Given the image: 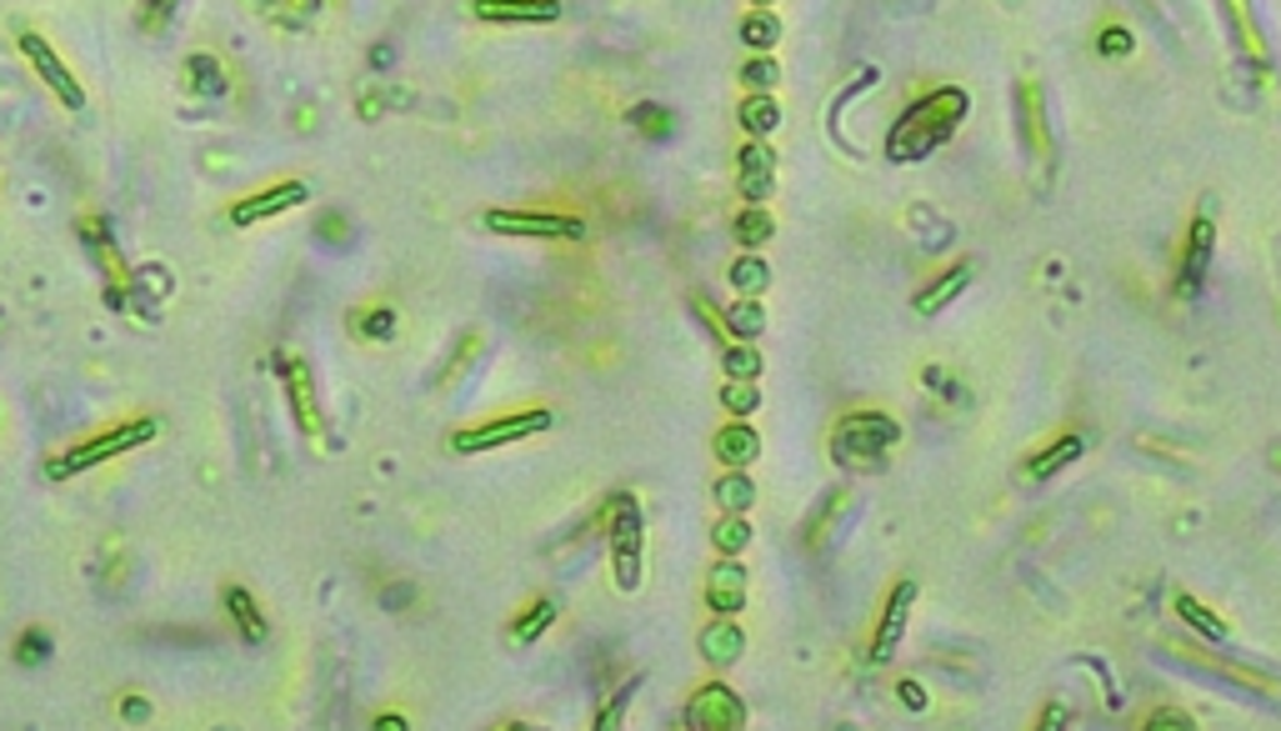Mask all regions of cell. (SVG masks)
<instances>
[{
    "instance_id": "obj_40",
    "label": "cell",
    "mask_w": 1281,
    "mask_h": 731,
    "mask_svg": "<svg viewBox=\"0 0 1281 731\" xmlns=\"http://www.w3.org/2000/svg\"><path fill=\"white\" fill-rule=\"evenodd\" d=\"M391 331H395V316H391V310H370V316H366V336H370V341H386Z\"/></svg>"
},
{
    "instance_id": "obj_12",
    "label": "cell",
    "mask_w": 1281,
    "mask_h": 731,
    "mask_svg": "<svg viewBox=\"0 0 1281 731\" xmlns=\"http://www.w3.org/2000/svg\"><path fill=\"white\" fill-rule=\"evenodd\" d=\"M736 186L752 206H766V196L777 191V150L766 141H746L736 150Z\"/></svg>"
},
{
    "instance_id": "obj_34",
    "label": "cell",
    "mask_w": 1281,
    "mask_h": 731,
    "mask_svg": "<svg viewBox=\"0 0 1281 731\" xmlns=\"http://www.w3.org/2000/svg\"><path fill=\"white\" fill-rule=\"evenodd\" d=\"M1142 731H1196V721L1186 717L1182 707H1157L1151 717L1142 721Z\"/></svg>"
},
{
    "instance_id": "obj_18",
    "label": "cell",
    "mask_w": 1281,
    "mask_h": 731,
    "mask_svg": "<svg viewBox=\"0 0 1281 731\" xmlns=\"http://www.w3.org/2000/svg\"><path fill=\"white\" fill-rule=\"evenodd\" d=\"M310 191L301 186V181H285V186H271V191H260V196H251V200H241L231 211V221L235 226H251V221H266V216H276V211H291V206H301Z\"/></svg>"
},
{
    "instance_id": "obj_36",
    "label": "cell",
    "mask_w": 1281,
    "mask_h": 731,
    "mask_svg": "<svg viewBox=\"0 0 1281 731\" xmlns=\"http://www.w3.org/2000/svg\"><path fill=\"white\" fill-rule=\"evenodd\" d=\"M631 121L636 125H646L640 136H671V111H656V106H640V111H631Z\"/></svg>"
},
{
    "instance_id": "obj_24",
    "label": "cell",
    "mask_w": 1281,
    "mask_h": 731,
    "mask_svg": "<svg viewBox=\"0 0 1281 731\" xmlns=\"http://www.w3.org/2000/svg\"><path fill=\"white\" fill-rule=\"evenodd\" d=\"M741 46L756 50V56H771L781 46V15L777 11H752L741 15Z\"/></svg>"
},
{
    "instance_id": "obj_13",
    "label": "cell",
    "mask_w": 1281,
    "mask_h": 731,
    "mask_svg": "<svg viewBox=\"0 0 1281 731\" xmlns=\"http://www.w3.org/2000/svg\"><path fill=\"white\" fill-rule=\"evenodd\" d=\"M281 366H285L281 381H285V397H291V411H296V426L310 436V441H316V436H320V406H316V381H310V366H306V361H296V356H285Z\"/></svg>"
},
{
    "instance_id": "obj_8",
    "label": "cell",
    "mask_w": 1281,
    "mask_h": 731,
    "mask_svg": "<svg viewBox=\"0 0 1281 731\" xmlns=\"http://www.w3.org/2000/svg\"><path fill=\"white\" fill-rule=\"evenodd\" d=\"M1211 251H1217V216H1211V200H1201V211L1186 226V246H1182V266H1176V291L1182 296H1201L1211 271Z\"/></svg>"
},
{
    "instance_id": "obj_39",
    "label": "cell",
    "mask_w": 1281,
    "mask_h": 731,
    "mask_svg": "<svg viewBox=\"0 0 1281 731\" xmlns=\"http://www.w3.org/2000/svg\"><path fill=\"white\" fill-rule=\"evenodd\" d=\"M626 702H631V686L617 696V702H606V711L596 717V731H617V727H621V717H626Z\"/></svg>"
},
{
    "instance_id": "obj_19",
    "label": "cell",
    "mask_w": 1281,
    "mask_h": 731,
    "mask_svg": "<svg viewBox=\"0 0 1281 731\" xmlns=\"http://www.w3.org/2000/svg\"><path fill=\"white\" fill-rule=\"evenodd\" d=\"M471 11H476V21H491V25H551V21H561V5H556V0H541V5H501V0H476Z\"/></svg>"
},
{
    "instance_id": "obj_5",
    "label": "cell",
    "mask_w": 1281,
    "mask_h": 731,
    "mask_svg": "<svg viewBox=\"0 0 1281 731\" xmlns=\"http://www.w3.org/2000/svg\"><path fill=\"white\" fill-rule=\"evenodd\" d=\"M546 426H551V411L526 406V411H511V416H496V422H480V426L456 431L451 436V451L476 456V451H496V447H511V441H526V436L546 431Z\"/></svg>"
},
{
    "instance_id": "obj_37",
    "label": "cell",
    "mask_w": 1281,
    "mask_h": 731,
    "mask_svg": "<svg viewBox=\"0 0 1281 731\" xmlns=\"http://www.w3.org/2000/svg\"><path fill=\"white\" fill-rule=\"evenodd\" d=\"M1066 727H1072V711L1061 707V702H1047L1041 717H1036V731H1066Z\"/></svg>"
},
{
    "instance_id": "obj_3",
    "label": "cell",
    "mask_w": 1281,
    "mask_h": 731,
    "mask_svg": "<svg viewBox=\"0 0 1281 731\" xmlns=\"http://www.w3.org/2000/svg\"><path fill=\"white\" fill-rule=\"evenodd\" d=\"M606 536H611V576H617V592H636L640 586V501L631 491L611 496V511H606Z\"/></svg>"
},
{
    "instance_id": "obj_4",
    "label": "cell",
    "mask_w": 1281,
    "mask_h": 731,
    "mask_svg": "<svg viewBox=\"0 0 1281 731\" xmlns=\"http://www.w3.org/2000/svg\"><path fill=\"white\" fill-rule=\"evenodd\" d=\"M160 426L150 422V416H141V422H125V426H111V431H100V436H90V441H81V447H71L65 456H56L50 461V482H65V476H75V472H90V466H100V461H111V456H121V451H136V447H146L150 436H156Z\"/></svg>"
},
{
    "instance_id": "obj_42",
    "label": "cell",
    "mask_w": 1281,
    "mask_h": 731,
    "mask_svg": "<svg viewBox=\"0 0 1281 731\" xmlns=\"http://www.w3.org/2000/svg\"><path fill=\"white\" fill-rule=\"evenodd\" d=\"M376 731H406V721H401V717H381V721H376Z\"/></svg>"
},
{
    "instance_id": "obj_27",
    "label": "cell",
    "mask_w": 1281,
    "mask_h": 731,
    "mask_svg": "<svg viewBox=\"0 0 1281 731\" xmlns=\"http://www.w3.org/2000/svg\"><path fill=\"white\" fill-rule=\"evenodd\" d=\"M777 236V216L766 211V206H746V211L736 216V241H741V251H761L766 241Z\"/></svg>"
},
{
    "instance_id": "obj_23",
    "label": "cell",
    "mask_w": 1281,
    "mask_h": 731,
    "mask_svg": "<svg viewBox=\"0 0 1281 731\" xmlns=\"http://www.w3.org/2000/svg\"><path fill=\"white\" fill-rule=\"evenodd\" d=\"M721 331L731 336V346H752L756 336L766 331V310L761 301H736V306L721 316Z\"/></svg>"
},
{
    "instance_id": "obj_6",
    "label": "cell",
    "mask_w": 1281,
    "mask_h": 731,
    "mask_svg": "<svg viewBox=\"0 0 1281 731\" xmlns=\"http://www.w3.org/2000/svg\"><path fill=\"white\" fill-rule=\"evenodd\" d=\"M486 231L496 236H541V241H581L586 221L566 211H486Z\"/></svg>"
},
{
    "instance_id": "obj_21",
    "label": "cell",
    "mask_w": 1281,
    "mask_h": 731,
    "mask_svg": "<svg viewBox=\"0 0 1281 731\" xmlns=\"http://www.w3.org/2000/svg\"><path fill=\"white\" fill-rule=\"evenodd\" d=\"M736 121L752 141H766L771 131H781V100L777 96H741Z\"/></svg>"
},
{
    "instance_id": "obj_2",
    "label": "cell",
    "mask_w": 1281,
    "mask_h": 731,
    "mask_svg": "<svg viewBox=\"0 0 1281 731\" xmlns=\"http://www.w3.org/2000/svg\"><path fill=\"white\" fill-rule=\"evenodd\" d=\"M901 441V422L891 411H846L837 426H831V461L846 466V472H871L891 456V447Z\"/></svg>"
},
{
    "instance_id": "obj_15",
    "label": "cell",
    "mask_w": 1281,
    "mask_h": 731,
    "mask_svg": "<svg viewBox=\"0 0 1281 731\" xmlns=\"http://www.w3.org/2000/svg\"><path fill=\"white\" fill-rule=\"evenodd\" d=\"M1016 115H1022L1026 146L1047 161L1051 156V131H1047V106H1041V86H1036V81H1022V86H1016Z\"/></svg>"
},
{
    "instance_id": "obj_41",
    "label": "cell",
    "mask_w": 1281,
    "mask_h": 731,
    "mask_svg": "<svg viewBox=\"0 0 1281 731\" xmlns=\"http://www.w3.org/2000/svg\"><path fill=\"white\" fill-rule=\"evenodd\" d=\"M901 696H906V707H916V711L926 707V696H922V686L916 682H901Z\"/></svg>"
},
{
    "instance_id": "obj_22",
    "label": "cell",
    "mask_w": 1281,
    "mask_h": 731,
    "mask_svg": "<svg viewBox=\"0 0 1281 731\" xmlns=\"http://www.w3.org/2000/svg\"><path fill=\"white\" fill-rule=\"evenodd\" d=\"M1082 451H1086L1082 436H1057L1051 447H1041L1032 461H1026V476H1032V482H1051V476H1057L1061 466H1072Z\"/></svg>"
},
{
    "instance_id": "obj_32",
    "label": "cell",
    "mask_w": 1281,
    "mask_h": 731,
    "mask_svg": "<svg viewBox=\"0 0 1281 731\" xmlns=\"http://www.w3.org/2000/svg\"><path fill=\"white\" fill-rule=\"evenodd\" d=\"M721 406H727L736 422H746V416L761 406V391H756V381H727L721 386Z\"/></svg>"
},
{
    "instance_id": "obj_1",
    "label": "cell",
    "mask_w": 1281,
    "mask_h": 731,
    "mask_svg": "<svg viewBox=\"0 0 1281 731\" xmlns=\"http://www.w3.org/2000/svg\"><path fill=\"white\" fill-rule=\"evenodd\" d=\"M966 111H972V96L961 86H937V90H926V96H916L912 106L896 115V125L887 131V161L891 166L926 161L931 150H941L956 136V125L966 121Z\"/></svg>"
},
{
    "instance_id": "obj_11",
    "label": "cell",
    "mask_w": 1281,
    "mask_h": 731,
    "mask_svg": "<svg viewBox=\"0 0 1281 731\" xmlns=\"http://www.w3.org/2000/svg\"><path fill=\"white\" fill-rule=\"evenodd\" d=\"M746 592H752V576H746V566H741V557H721L711 571H706V607L716 611V617H736L741 607H746Z\"/></svg>"
},
{
    "instance_id": "obj_33",
    "label": "cell",
    "mask_w": 1281,
    "mask_h": 731,
    "mask_svg": "<svg viewBox=\"0 0 1281 731\" xmlns=\"http://www.w3.org/2000/svg\"><path fill=\"white\" fill-rule=\"evenodd\" d=\"M551 621H556V607H551V601H536V607H526V617H516L511 636H516V642L526 646V642H536V636H541L546 626H551Z\"/></svg>"
},
{
    "instance_id": "obj_35",
    "label": "cell",
    "mask_w": 1281,
    "mask_h": 731,
    "mask_svg": "<svg viewBox=\"0 0 1281 731\" xmlns=\"http://www.w3.org/2000/svg\"><path fill=\"white\" fill-rule=\"evenodd\" d=\"M46 657H50V636L46 632H25L21 646H15V661H21V667H36V661H46Z\"/></svg>"
},
{
    "instance_id": "obj_17",
    "label": "cell",
    "mask_w": 1281,
    "mask_h": 731,
    "mask_svg": "<svg viewBox=\"0 0 1281 731\" xmlns=\"http://www.w3.org/2000/svg\"><path fill=\"white\" fill-rule=\"evenodd\" d=\"M972 276H976V266H972V260H956V266H951L947 276H937V281L926 285V291H916V301H912V306H916V316H941V310H947L951 301H956L961 291L972 285Z\"/></svg>"
},
{
    "instance_id": "obj_7",
    "label": "cell",
    "mask_w": 1281,
    "mask_h": 731,
    "mask_svg": "<svg viewBox=\"0 0 1281 731\" xmlns=\"http://www.w3.org/2000/svg\"><path fill=\"white\" fill-rule=\"evenodd\" d=\"M686 731H746V702L727 682H701L686 702Z\"/></svg>"
},
{
    "instance_id": "obj_10",
    "label": "cell",
    "mask_w": 1281,
    "mask_h": 731,
    "mask_svg": "<svg viewBox=\"0 0 1281 731\" xmlns=\"http://www.w3.org/2000/svg\"><path fill=\"white\" fill-rule=\"evenodd\" d=\"M912 607H916V582H912V576H901V582L891 586L887 607H881V621H876V632H871V646H866V661H871V667H887V661L901 651V636H906Z\"/></svg>"
},
{
    "instance_id": "obj_29",
    "label": "cell",
    "mask_w": 1281,
    "mask_h": 731,
    "mask_svg": "<svg viewBox=\"0 0 1281 731\" xmlns=\"http://www.w3.org/2000/svg\"><path fill=\"white\" fill-rule=\"evenodd\" d=\"M781 81V61L777 56H752V61L741 65V86L752 90V96H771V86Z\"/></svg>"
},
{
    "instance_id": "obj_30",
    "label": "cell",
    "mask_w": 1281,
    "mask_h": 731,
    "mask_svg": "<svg viewBox=\"0 0 1281 731\" xmlns=\"http://www.w3.org/2000/svg\"><path fill=\"white\" fill-rule=\"evenodd\" d=\"M1176 611H1182V617L1192 621V626H1196V632H1201V636H1211V642H1227V621H1221V617H1211V611L1201 607L1196 596H1186V592H1182V596H1176Z\"/></svg>"
},
{
    "instance_id": "obj_9",
    "label": "cell",
    "mask_w": 1281,
    "mask_h": 731,
    "mask_svg": "<svg viewBox=\"0 0 1281 731\" xmlns=\"http://www.w3.org/2000/svg\"><path fill=\"white\" fill-rule=\"evenodd\" d=\"M21 50H25V61H30V71L46 81V90L61 100L65 111H81V106H86V90H81L75 71L61 61V56H56V46H50L46 36H36V31H21Z\"/></svg>"
},
{
    "instance_id": "obj_16",
    "label": "cell",
    "mask_w": 1281,
    "mask_h": 731,
    "mask_svg": "<svg viewBox=\"0 0 1281 731\" xmlns=\"http://www.w3.org/2000/svg\"><path fill=\"white\" fill-rule=\"evenodd\" d=\"M711 451L721 456L727 472H746V466L761 456V436H756L746 422H731V426H721V431L711 436Z\"/></svg>"
},
{
    "instance_id": "obj_43",
    "label": "cell",
    "mask_w": 1281,
    "mask_h": 731,
    "mask_svg": "<svg viewBox=\"0 0 1281 731\" xmlns=\"http://www.w3.org/2000/svg\"><path fill=\"white\" fill-rule=\"evenodd\" d=\"M505 731H536V727H505Z\"/></svg>"
},
{
    "instance_id": "obj_31",
    "label": "cell",
    "mask_w": 1281,
    "mask_h": 731,
    "mask_svg": "<svg viewBox=\"0 0 1281 731\" xmlns=\"http://www.w3.org/2000/svg\"><path fill=\"white\" fill-rule=\"evenodd\" d=\"M721 371H727L731 381H756V376H761V351L756 346H727L721 351Z\"/></svg>"
},
{
    "instance_id": "obj_28",
    "label": "cell",
    "mask_w": 1281,
    "mask_h": 731,
    "mask_svg": "<svg viewBox=\"0 0 1281 731\" xmlns=\"http://www.w3.org/2000/svg\"><path fill=\"white\" fill-rule=\"evenodd\" d=\"M746 541H752V521L746 516H721L711 532V546L721 551V557H741L746 551Z\"/></svg>"
},
{
    "instance_id": "obj_26",
    "label": "cell",
    "mask_w": 1281,
    "mask_h": 731,
    "mask_svg": "<svg viewBox=\"0 0 1281 731\" xmlns=\"http://www.w3.org/2000/svg\"><path fill=\"white\" fill-rule=\"evenodd\" d=\"M716 491V507H721V516H746V511L756 507V482L746 472H727L721 482L711 486Z\"/></svg>"
},
{
    "instance_id": "obj_38",
    "label": "cell",
    "mask_w": 1281,
    "mask_h": 731,
    "mask_svg": "<svg viewBox=\"0 0 1281 731\" xmlns=\"http://www.w3.org/2000/svg\"><path fill=\"white\" fill-rule=\"evenodd\" d=\"M1097 46L1107 50V56H1126V50H1132V31H1121V25H1107V31L1097 36Z\"/></svg>"
},
{
    "instance_id": "obj_25",
    "label": "cell",
    "mask_w": 1281,
    "mask_h": 731,
    "mask_svg": "<svg viewBox=\"0 0 1281 731\" xmlns=\"http://www.w3.org/2000/svg\"><path fill=\"white\" fill-rule=\"evenodd\" d=\"M727 276H731V285L741 291V301H761L766 291H771V266H766L761 256H752V251L731 260V271H727Z\"/></svg>"
},
{
    "instance_id": "obj_20",
    "label": "cell",
    "mask_w": 1281,
    "mask_h": 731,
    "mask_svg": "<svg viewBox=\"0 0 1281 731\" xmlns=\"http://www.w3.org/2000/svg\"><path fill=\"white\" fill-rule=\"evenodd\" d=\"M225 611H231V621H235V632H241V642L246 646H266V636H271V621L260 617V607H256V596L246 592V586H225Z\"/></svg>"
},
{
    "instance_id": "obj_14",
    "label": "cell",
    "mask_w": 1281,
    "mask_h": 731,
    "mask_svg": "<svg viewBox=\"0 0 1281 731\" xmlns=\"http://www.w3.org/2000/svg\"><path fill=\"white\" fill-rule=\"evenodd\" d=\"M696 646H701V657L711 661V667H731V661H741V651H746V632H741L736 617H716L711 626H701Z\"/></svg>"
}]
</instances>
